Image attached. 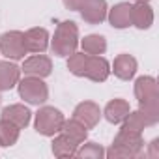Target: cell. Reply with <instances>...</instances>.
<instances>
[{"instance_id": "1", "label": "cell", "mask_w": 159, "mask_h": 159, "mask_svg": "<svg viewBox=\"0 0 159 159\" xmlns=\"http://www.w3.org/2000/svg\"><path fill=\"white\" fill-rule=\"evenodd\" d=\"M144 150V139L140 131L125 129L122 127L109 150H105V157L109 159H137L142 155Z\"/></svg>"}, {"instance_id": "2", "label": "cell", "mask_w": 159, "mask_h": 159, "mask_svg": "<svg viewBox=\"0 0 159 159\" xmlns=\"http://www.w3.org/2000/svg\"><path fill=\"white\" fill-rule=\"evenodd\" d=\"M135 98L139 101V109L150 118L152 125L159 122V92L157 81L150 75H142L135 81Z\"/></svg>"}, {"instance_id": "3", "label": "cell", "mask_w": 159, "mask_h": 159, "mask_svg": "<svg viewBox=\"0 0 159 159\" xmlns=\"http://www.w3.org/2000/svg\"><path fill=\"white\" fill-rule=\"evenodd\" d=\"M77 47H79V26L73 21H62L56 26L54 36L51 39L52 54L60 58H67L77 51Z\"/></svg>"}, {"instance_id": "4", "label": "cell", "mask_w": 159, "mask_h": 159, "mask_svg": "<svg viewBox=\"0 0 159 159\" xmlns=\"http://www.w3.org/2000/svg\"><path fill=\"white\" fill-rule=\"evenodd\" d=\"M17 90H19L21 99H25L30 105H38L39 107V105H43L49 99V88L43 83V79H39V77L26 75L25 79H19Z\"/></svg>"}, {"instance_id": "5", "label": "cell", "mask_w": 159, "mask_h": 159, "mask_svg": "<svg viewBox=\"0 0 159 159\" xmlns=\"http://www.w3.org/2000/svg\"><path fill=\"white\" fill-rule=\"evenodd\" d=\"M66 118L62 114V111L54 109V107H41L36 112V120H34V127L39 135L43 137H54L56 133L62 131Z\"/></svg>"}, {"instance_id": "6", "label": "cell", "mask_w": 159, "mask_h": 159, "mask_svg": "<svg viewBox=\"0 0 159 159\" xmlns=\"http://www.w3.org/2000/svg\"><path fill=\"white\" fill-rule=\"evenodd\" d=\"M26 52L28 51L25 45V32L10 30L0 36V54L8 60H25Z\"/></svg>"}, {"instance_id": "7", "label": "cell", "mask_w": 159, "mask_h": 159, "mask_svg": "<svg viewBox=\"0 0 159 159\" xmlns=\"http://www.w3.org/2000/svg\"><path fill=\"white\" fill-rule=\"evenodd\" d=\"M111 75V64L101 54H86L81 69V77H86L94 83H105Z\"/></svg>"}, {"instance_id": "8", "label": "cell", "mask_w": 159, "mask_h": 159, "mask_svg": "<svg viewBox=\"0 0 159 159\" xmlns=\"http://www.w3.org/2000/svg\"><path fill=\"white\" fill-rule=\"evenodd\" d=\"M21 73L30 75V77L45 79V77H49L52 73V60L49 56H45L43 52H36L30 58H25L23 67H21Z\"/></svg>"}, {"instance_id": "9", "label": "cell", "mask_w": 159, "mask_h": 159, "mask_svg": "<svg viewBox=\"0 0 159 159\" xmlns=\"http://www.w3.org/2000/svg\"><path fill=\"white\" fill-rule=\"evenodd\" d=\"M101 116H103L101 114V109L94 101H83V103H79L75 107V111H73V118L77 122H81L86 129H94L99 124Z\"/></svg>"}, {"instance_id": "10", "label": "cell", "mask_w": 159, "mask_h": 159, "mask_svg": "<svg viewBox=\"0 0 159 159\" xmlns=\"http://www.w3.org/2000/svg\"><path fill=\"white\" fill-rule=\"evenodd\" d=\"M107 0H84L79 13H81L83 21L88 25H101L107 19Z\"/></svg>"}, {"instance_id": "11", "label": "cell", "mask_w": 159, "mask_h": 159, "mask_svg": "<svg viewBox=\"0 0 159 159\" xmlns=\"http://www.w3.org/2000/svg\"><path fill=\"white\" fill-rule=\"evenodd\" d=\"M137 67H139L137 58L127 54V52H124V54H118L114 58L111 71L120 79V81H131V79L135 77V73H137Z\"/></svg>"}, {"instance_id": "12", "label": "cell", "mask_w": 159, "mask_h": 159, "mask_svg": "<svg viewBox=\"0 0 159 159\" xmlns=\"http://www.w3.org/2000/svg\"><path fill=\"white\" fill-rule=\"evenodd\" d=\"M0 118H4L8 122H11L13 125H17L19 129H25L30 120H32V112L28 107L21 105V103H13V105H8L2 109V114H0Z\"/></svg>"}, {"instance_id": "13", "label": "cell", "mask_w": 159, "mask_h": 159, "mask_svg": "<svg viewBox=\"0 0 159 159\" xmlns=\"http://www.w3.org/2000/svg\"><path fill=\"white\" fill-rule=\"evenodd\" d=\"M153 25V10L148 2H135L131 4V26L139 30H148Z\"/></svg>"}, {"instance_id": "14", "label": "cell", "mask_w": 159, "mask_h": 159, "mask_svg": "<svg viewBox=\"0 0 159 159\" xmlns=\"http://www.w3.org/2000/svg\"><path fill=\"white\" fill-rule=\"evenodd\" d=\"M49 32L45 28H30L25 32V45L28 52H45L49 47Z\"/></svg>"}, {"instance_id": "15", "label": "cell", "mask_w": 159, "mask_h": 159, "mask_svg": "<svg viewBox=\"0 0 159 159\" xmlns=\"http://www.w3.org/2000/svg\"><path fill=\"white\" fill-rule=\"evenodd\" d=\"M107 19L112 28H118V30L129 28L131 26V4L129 2L116 4L112 10L107 11Z\"/></svg>"}, {"instance_id": "16", "label": "cell", "mask_w": 159, "mask_h": 159, "mask_svg": "<svg viewBox=\"0 0 159 159\" xmlns=\"http://www.w3.org/2000/svg\"><path fill=\"white\" fill-rule=\"evenodd\" d=\"M129 111H131L129 103H127L125 99L116 98V99H111V101L105 105V109L101 111V114L105 116V120H107L109 124H122V122L125 120V116L129 114Z\"/></svg>"}, {"instance_id": "17", "label": "cell", "mask_w": 159, "mask_h": 159, "mask_svg": "<svg viewBox=\"0 0 159 159\" xmlns=\"http://www.w3.org/2000/svg\"><path fill=\"white\" fill-rule=\"evenodd\" d=\"M21 79V67L10 60L0 62V92H6L17 86Z\"/></svg>"}, {"instance_id": "18", "label": "cell", "mask_w": 159, "mask_h": 159, "mask_svg": "<svg viewBox=\"0 0 159 159\" xmlns=\"http://www.w3.org/2000/svg\"><path fill=\"white\" fill-rule=\"evenodd\" d=\"M79 144L67 137L66 133H56L54 140H52V153L54 157H60V159H67V157H75V152H77Z\"/></svg>"}, {"instance_id": "19", "label": "cell", "mask_w": 159, "mask_h": 159, "mask_svg": "<svg viewBox=\"0 0 159 159\" xmlns=\"http://www.w3.org/2000/svg\"><path fill=\"white\" fill-rule=\"evenodd\" d=\"M81 47H83V52H86V54H105L107 39L101 34H88L81 41Z\"/></svg>"}, {"instance_id": "20", "label": "cell", "mask_w": 159, "mask_h": 159, "mask_svg": "<svg viewBox=\"0 0 159 159\" xmlns=\"http://www.w3.org/2000/svg\"><path fill=\"white\" fill-rule=\"evenodd\" d=\"M19 133H21V129L17 125H13L11 122H8L4 118H0V146H4V148L13 146L19 140Z\"/></svg>"}, {"instance_id": "21", "label": "cell", "mask_w": 159, "mask_h": 159, "mask_svg": "<svg viewBox=\"0 0 159 159\" xmlns=\"http://www.w3.org/2000/svg\"><path fill=\"white\" fill-rule=\"evenodd\" d=\"M62 133H66L67 137H71L77 144H83V142L88 139V129H86L81 122H77L75 118L64 122V125H62Z\"/></svg>"}, {"instance_id": "22", "label": "cell", "mask_w": 159, "mask_h": 159, "mask_svg": "<svg viewBox=\"0 0 159 159\" xmlns=\"http://www.w3.org/2000/svg\"><path fill=\"white\" fill-rule=\"evenodd\" d=\"M152 125V122H150V118L139 109V111H129V114L125 116V120L122 122V127H125V129H133V131H144V127H150Z\"/></svg>"}, {"instance_id": "23", "label": "cell", "mask_w": 159, "mask_h": 159, "mask_svg": "<svg viewBox=\"0 0 159 159\" xmlns=\"http://www.w3.org/2000/svg\"><path fill=\"white\" fill-rule=\"evenodd\" d=\"M75 157L77 159H103L105 150L98 142H86L84 140L83 144H79V148L75 152Z\"/></svg>"}, {"instance_id": "24", "label": "cell", "mask_w": 159, "mask_h": 159, "mask_svg": "<svg viewBox=\"0 0 159 159\" xmlns=\"http://www.w3.org/2000/svg\"><path fill=\"white\" fill-rule=\"evenodd\" d=\"M64 6L69 10V11H79L81 10V6L84 4V0H62Z\"/></svg>"}, {"instance_id": "25", "label": "cell", "mask_w": 159, "mask_h": 159, "mask_svg": "<svg viewBox=\"0 0 159 159\" xmlns=\"http://www.w3.org/2000/svg\"><path fill=\"white\" fill-rule=\"evenodd\" d=\"M159 139H153L152 140V144H150V152H148V155L150 157H159Z\"/></svg>"}, {"instance_id": "26", "label": "cell", "mask_w": 159, "mask_h": 159, "mask_svg": "<svg viewBox=\"0 0 159 159\" xmlns=\"http://www.w3.org/2000/svg\"><path fill=\"white\" fill-rule=\"evenodd\" d=\"M135 2H150V0H135Z\"/></svg>"}, {"instance_id": "27", "label": "cell", "mask_w": 159, "mask_h": 159, "mask_svg": "<svg viewBox=\"0 0 159 159\" xmlns=\"http://www.w3.org/2000/svg\"><path fill=\"white\" fill-rule=\"evenodd\" d=\"M0 103H2V96H0Z\"/></svg>"}]
</instances>
